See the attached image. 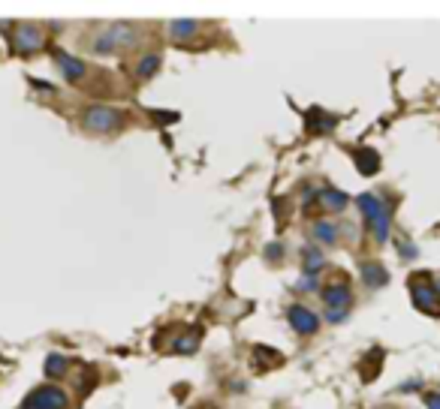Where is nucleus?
<instances>
[{"instance_id":"nucleus-1","label":"nucleus","mask_w":440,"mask_h":409,"mask_svg":"<svg viewBox=\"0 0 440 409\" xmlns=\"http://www.w3.org/2000/svg\"><path fill=\"white\" fill-rule=\"evenodd\" d=\"M142 42V27L130 21H115V25L97 30L90 36V51L94 55H118V51H130Z\"/></svg>"},{"instance_id":"nucleus-7","label":"nucleus","mask_w":440,"mask_h":409,"mask_svg":"<svg viewBox=\"0 0 440 409\" xmlns=\"http://www.w3.org/2000/svg\"><path fill=\"white\" fill-rule=\"evenodd\" d=\"M51 57H55V66H58L60 79H64V81H70V85H79V81L88 75V64H85V60H82V57L70 55V51L55 49V51H51Z\"/></svg>"},{"instance_id":"nucleus-3","label":"nucleus","mask_w":440,"mask_h":409,"mask_svg":"<svg viewBox=\"0 0 440 409\" xmlns=\"http://www.w3.org/2000/svg\"><path fill=\"white\" fill-rule=\"evenodd\" d=\"M45 42H49V36H45V30L36 25V21H19V25L12 27V36H10V45L15 55H36V51L45 49Z\"/></svg>"},{"instance_id":"nucleus-27","label":"nucleus","mask_w":440,"mask_h":409,"mask_svg":"<svg viewBox=\"0 0 440 409\" xmlns=\"http://www.w3.org/2000/svg\"><path fill=\"white\" fill-rule=\"evenodd\" d=\"M435 289H437V292H440V280H437V283H435Z\"/></svg>"},{"instance_id":"nucleus-6","label":"nucleus","mask_w":440,"mask_h":409,"mask_svg":"<svg viewBox=\"0 0 440 409\" xmlns=\"http://www.w3.org/2000/svg\"><path fill=\"white\" fill-rule=\"evenodd\" d=\"M286 322H290V328L299 337H314L317 331H320V316H317L310 307H305V304H290L286 307Z\"/></svg>"},{"instance_id":"nucleus-13","label":"nucleus","mask_w":440,"mask_h":409,"mask_svg":"<svg viewBox=\"0 0 440 409\" xmlns=\"http://www.w3.org/2000/svg\"><path fill=\"white\" fill-rule=\"evenodd\" d=\"M317 202H320L323 211H329V214H341V211H347V204H350V196H347L344 190H338V187L326 184V187H320Z\"/></svg>"},{"instance_id":"nucleus-12","label":"nucleus","mask_w":440,"mask_h":409,"mask_svg":"<svg viewBox=\"0 0 440 409\" xmlns=\"http://www.w3.org/2000/svg\"><path fill=\"white\" fill-rule=\"evenodd\" d=\"M359 277H362V283L368 286V289H383L386 283H389V271H386V265L383 262H371L365 259L359 265Z\"/></svg>"},{"instance_id":"nucleus-23","label":"nucleus","mask_w":440,"mask_h":409,"mask_svg":"<svg viewBox=\"0 0 440 409\" xmlns=\"http://www.w3.org/2000/svg\"><path fill=\"white\" fill-rule=\"evenodd\" d=\"M422 400H426V409H440V391H428Z\"/></svg>"},{"instance_id":"nucleus-5","label":"nucleus","mask_w":440,"mask_h":409,"mask_svg":"<svg viewBox=\"0 0 440 409\" xmlns=\"http://www.w3.org/2000/svg\"><path fill=\"white\" fill-rule=\"evenodd\" d=\"M411 301L419 313L437 319L440 316V292L435 289V283H428L426 277H411Z\"/></svg>"},{"instance_id":"nucleus-21","label":"nucleus","mask_w":440,"mask_h":409,"mask_svg":"<svg viewBox=\"0 0 440 409\" xmlns=\"http://www.w3.org/2000/svg\"><path fill=\"white\" fill-rule=\"evenodd\" d=\"M293 289L302 292V295H314L317 289H320V280H314V277H299V280H295Z\"/></svg>"},{"instance_id":"nucleus-8","label":"nucleus","mask_w":440,"mask_h":409,"mask_svg":"<svg viewBox=\"0 0 440 409\" xmlns=\"http://www.w3.org/2000/svg\"><path fill=\"white\" fill-rule=\"evenodd\" d=\"M308 238L314 241L317 247H335V244H341V226L329 217H317V220H310V226H308Z\"/></svg>"},{"instance_id":"nucleus-22","label":"nucleus","mask_w":440,"mask_h":409,"mask_svg":"<svg viewBox=\"0 0 440 409\" xmlns=\"http://www.w3.org/2000/svg\"><path fill=\"white\" fill-rule=\"evenodd\" d=\"M347 310H341V307H326V313H323V322H329V325H341V322H347Z\"/></svg>"},{"instance_id":"nucleus-16","label":"nucleus","mask_w":440,"mask_h":409,"mask_svg":"<svg viewBox=\"0 0 440 409\" xmlns=\"http://www.w3.org/2000/svg\"><path fill=\"white\" fill-rule=\"evenodd\" d=\"M70 365H73V361L66 358V355H60V352L45 355V361H42V373H45V380H64V376L70 373Z\"/></svg>"},{"instance_id":"nucleus-2","label":"nucleus","mask_w":440,"mask_h":409,"mask_svg":"<svg viewBox=\"0 0 440 409\" xmlns=\"http://www.w3.org/2000/svg\"><path fill=\"white\" fill-rule=\"evenodd\" d=\"M79 120H82V130H88L94 135H112V133H118L121 127H124L127 115L121 109H115V105L97 103V105H88V109L82 111Z\"/></svg>"},{"instance_id":"nucleus-17","label":"nucleus","mask_w":440,"mask_h":409,"mask_svg":"<svg viewBox=\"0 0 440 409\" xmlns=\"http://www.w3.org/2000/svg\"><path fill=\"white\" fill-rule=\"evenodd\" d=\"M353 163L356 169L362 172V175H374V172H380V154L371 148H356L353 150Z\"/></svg>"},{"instance_id":"nucleus-14","label":"nucleus","mask_w":440,"mask_h":409,"mask_svg":"<svg viewBox=\"0 0 440 409\" xmlns=\"http://www.w3.org/2000/svg\"><path fill=\"white\" fill-rule=\"evenodd\" d=\"M166 30H169V36H172L175 42H187V40H193V36L202 30V21H196V18H178V21H169V25H166Z\"/></svg>"},{"instance_id":"nucleus-18","label":"nucleus","mask_w":440,"mask_h":409,"mask_svg":"<svg viewBox=\"0 0 440 409\" xmlns=\"http://www.w3.org/2000/svg\"><path fill=\"white\" fill-rule=\"evenodd\" d=\"M335 124H338V118L329 115V111H323V109L308 111V130L310 133H329V130H335Z\"/></svg>"},{"instance_id":"nucleus-9","label":"nucleus","mask_w":440,"mask_h":409,"mask_svg":"<svg viewBox=\"0 0 440 409\" xmlns=\"http://www.w3.org/2000/svg\"><path fill=\"white\" fill-rule=\"evenodd\" d=\"M320 298H323L326 307L350 310V304H353V289H350V283H347V280H335V283L323 286V289H320Z\"/></svg>"},{"instance_id":"nucleus-24","label":"nucleus","mask_w":440,"mask_h":409,"mask_svg":"<svg viewBox=\"0 0 440 409\" xmlns=\"http://www.w3.org/2000/svg\"><path fill=\"white\" fill-rule=\"evenodd\" d=\"M280 256H284V247H280V244H269V247H265V259H280Z\"/></svg>"},{"instance_id":"nucleus-26","label":"nucleus","mask_w":440,"mask_h":409,"mask_svg":"<svg viewBox=\"0 0 440 409\" xmlns=\"http://www.w3.org/2000/svg\"><path fill=\"white\" fill-rule=\"evenodd\" d=\"M416 388H422V382H416V380H413V382H407L401 391H416Z\"/></svg>"},{"instance_id":"nucleus-20","label":"nucleus","mask_w":440,"mask_h":409,"mask_svg":"<svg viewBox=\"0 0 440 409\" xmlns=\"http://www.w3.org/2000/svg\"><path fill=\"white\" fill-rule=\"evenodd\" d=\"M199 340H202V328H191L181 340H175V346H172V349H175L178 355H191V352H196Z\"/></svg>"},{"instance_id":"nucleus-25","label":"nucleus","mask_w":440,"mask_h":409,"mask_svg":"<svg viewBox=\"0 0 440 409\" xmlns=\"http://www.w3.org/2000/svg\"><path fill=\"white\" fill-rule=\"evenodd\" d=\"M317 196H320V190H314V187H305V190H302V204H305V208H308V204L314 202Z\"/></svg>"},{"instance_id":"nucleus-15","label":"nucleus","mask_w":440,"mask_h":409,"mask_svg":"<svg viewBox=\"0 0 440 409\" xmlns=\"http://www.w3.org/2000/svg\"><path fill=\"white\" fill-rule=\"evenodd\" d=\"M160 64H163V55L160 51H145L139 60H136V79L139 81H151L157 75V70H160Z\"/></svg>"},{"instance_id":"nucleus-10","label":"nucleus","mask_w":440,"mask_h":409,"mask_svg":"<svg viewBox=\"0 0 440 409\" xmlns=\"http://www.w3.org/2000/svg\"><path fill=\"white\" fill-rule=\"evenodd\" d=\"M326 265H329V262H326L323 247H317V244H305V247H302V277L320 280Z\"/></svg>"},{"instance_id":"nucleus-19","label":"nucleus","mask_w":440,"mask_h":409,"mask_svg":"<svg viewBox=\"0 0 440 409\" xmlns=\"http://www.w3.org/2000/svg\"><path fill=\"white\" fill-rule=\"evenodd\" d=\"M368 229H371V235H374L377 244H389V235H392V204L368 226Z\"/></svg>"},{"instance_id":"nucleus-4","label":"nucleus","mask_w":440,"mask_h":409,"mask_svg":"<svg viewBox=\"0 0 440 409\" xmlns=\"http://www.w3.org/2000/svg\"><path fill=\"white\" fill-rule=\"evenodd\" d=\"M19 409H70V395L60 385H36Z\"/></svg>"},{"instance_id":"nucleus-11","label":"nucleus","mask_w":440,"mask_h":409,"mask_svg":"<svg viewBox=\"0 0 440 409\" xmlns=\"http://www.w3.org/2000/svg\"><path fill=\"white\" fill-rule=\"evenodd\" d=\"M356 208H359L362 220H365V223L371 226L386 208H389V202H386L380 193H359V196H356Z\"/></svg>"}]
</instances>
